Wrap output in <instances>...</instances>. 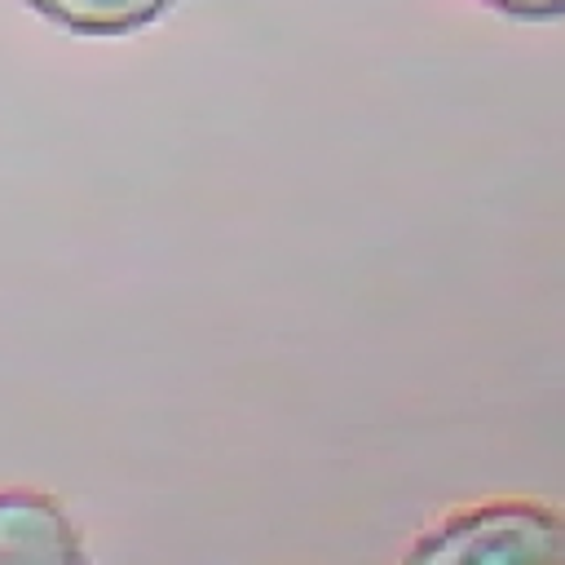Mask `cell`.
<instances>
[{
    "mask_svg": "<svg viewBox=\"0 0 565 565\" xmlns=\"http://www.w3.org/2000/svg\"><path fill=\"white\" fill-rule=\"evenodd\" d=\"M22 4L75 35H128L159 22L177 0H22Z\"/></svg>",
    "mask_w": 565,
    "mask_h": 565,
    "instance_id": "cell-3",
    "label": "cell"
},
{
    "mask_svg": "<svg viewBox=\"0 0 565 565\" xmlns=\"http://www.w3.org/2000/svg\"><path fill=\"white\" fill-rule=\"evenodd\" d=\"M411 561H565V516L539 503L468 508L433 525Z\"/></svg>",
    "mask_w": 565,
    "mask_h": 565,
    "instance_id": "cell-1",
    "label": "cell"
},
{
    "mask_svg": "<svg viewBox=\"0 0 565 565\" xmlns=\"http://www.w3.org/2000/svg\"><path fill=\"white\" fill-rule=\"evenodd\" d=\"M66 508L44 490H0V561H84Z\"/></svg>",
    "mask_w": 565,
    "mask_h": 565,
    "instance_id": "cell-2",
    "label": "cell"
},
{
    "mask_svg": "<svg viewBox=\"0 0 565 565\" xmlns=\"http://www.w3.org/2000/svg\"><path fill=\"white\" fill-rule=\"evenodd\" d=\"M481 4L494 9V13L521 18V22H552V18H565V0H481Z\"/></svg>",
    "mask_w": 565,
    "mask_h": 565,
    "instance_id": "cell-4",
    "label": "cell"
}]
</instances>
